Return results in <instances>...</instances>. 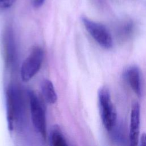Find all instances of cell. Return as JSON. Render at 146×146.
Returning <instances> with one entry per match:
<instances>
[{"mask_svg": "<svg viewBox=\"0 0 146 146\" xmlns=\"http://www.w3.org/2000/svg\"><path fill=\"white\" fill-rule=\"evenodd\" d=\"M41 91L45 100L49 104H54L58 99L57 94L52 82L44 79L41 84Z\"/></svg>", "mask_w": 146, "mask_h": 146, "instance_id": "9c48e42d", "label": "cell"}, {"mask_svg": "<svg viewBox=\"0 0 146 146\" xmlns=\"http://www.w3.org/2000/svg\"><path fill=\"white\" fill-rule=\"evenodd\" d=\"M98 102L102 123L106 129L110 131L115 125L117 113L112 102L110 93L106 87H101L98 91Z\"/></svg>", "mask_w": 146, "mask_h": 146, "instance_id": "3957f363", "label": "cell"}, {"mask_svg": "<svg viewBox=\"0 0 146 146\" xmlns=\"http://www.w3.org/2000/svg\"><path fill=\"white\" fill-rule=\"evenodd\" d=\"M3 41L5 60L6 62V64L9 66H11L15 60V49L13 33L10 29L8 28L5 31L3 34Z\"/></svg>", "mask_w": 146, "mask_h": 146, "instance_id": "ba28073f", "label": "cell"}, {"mask_svg": "<svg viewBox=\"0 0 146 146\" xmlns=\"http://www.w3.org/2000/svg\"><path fill=\"white\" fill-rule=\"evenodd\" d=\"M135 25L131 21H126L120 27L119 33L121 37L128 38L134 31Z\"/></svg>", "mask_w": 146, "mask_h": 146, "instance_id": "8fae6325", "label": "cell"}, {"mask_svg": "<svg viewBox=\"0 0 146 146\" xmlns=\"http://www.w3.org/2000/svg\"><path fill=\"white\" fill-rule=\"evenodd\" d=\"M46 0H34L33 1V6L34 7L38 9L44 3Z\"/></svg>", "mask_w": 146, "mask_h": 146, "instance_id": "4fadbf2b", "label": "cell"}, {"mask_svg": "<svg viewBox=\"0 0 146 146\" xmlns=\"http://www.w3.org/2000/svg\"><path fill=\"white\" fill-rule=\"evenodd\" d=\"M15 0H0V10L7 9L15 3Z\"/></svg>", "mask_w": 146, "mask_h": 146, "instance_id": "7c38bea8", "label": "cell"}, {"mask_svg": "<svg viewBox=\"0 0 146 146\" xmlns=\"http://www.w3.org/2000/svg\"><path fill=\"white\" fill-rule=\"evenodd\" d=\"M140 145L143 146H146V133H143L141 135L140 138Z\"/></svg>", "mask_w": 146, "mask_h": 146, "instance_id": "5bb4252c", "label": "cell"}, {"mask_svg": "<svg viewBox=\"0 0 146 146\" xmlns=\"http://www.w3.org/2000/svg\"><path fill=\"white\" fill-rule=\"evenodd\" d=\"M140 107L136 102L132 107L130 115V125L129 132V142L131 145H137L139 140Z\"/></svg>", "mask_w": 146, "mask_h": 146, "instance_id": "8992f818", "label": "cell"}, {"mask_svg": "<svg viewBox=\"0 0 146 146\" xmlns=\"http://www.w3.org/2000/svg\"><path fill=\"white\" fill-rule=\"evenodd\" d=\"M22 91L15 83L8 85L6 91V119L8 129H21L25 125L26 112L25 103Z\"/></svg>", "mask_w": 146, "mask_h": 146, "instance_id": "6da1fadb", "label": "cell"}, {"mask_svg": "<svg viewBox=\"0 0 146 146\" xmlns=\"http://www.w3.org/2000/svg\"><path fill=\"white\" fill-rule=\"evenodd\" d=\"M124 76L134 92L140 96L141 95V74L139 68L136 66L129 67L124 72Z\"/></svg>", "mask_w": 146, "mask_h": 146, "instance_id": "52a82bcc", "label": "cell"}, {"mask_svg": "<svg viewBox=\"0 0 146 146\" xmlns=\"http://www.w3.org/2000/svg\"><path fill=\"white\" fill-rule=\"evenodd\" d=\"M43 57V50L40 47L36 46L32 49L21 67L20 75L22 81L27 82L37 74L42 66Z\"/></svg>", "mask_w": 146, "mask_h": 146, "instance_id": "277c9868", "label": "cell"}, {"mask_svg": "<svg viewBox=\"0 0 146 146\" xmlns=\"http://www.w3.org/2000/svg\"><path fill=\"white\" fill-rule=\"evenodd\" d=\"M50 143L53 146H67V142L58 126L54 127L50 133Z\"/></svg>", "mask_w": 146, "mask_h": 146, "instance_id": "30bf717a", "label": "cell"}, {"mask_svg": "<svg viewBox=\"0 0 146 146\" xmlns=\"http://www.w3.org/2000/svg\"><path fill=\"white\" fill-rule=\"evenodd\" d=\"M81 21L89 34L100 46L108 49L112 47V36L103 25L95 22L85 16L81 17Z\"/></svg>", "mask_w": 146, "mask_h": 146, "instance_id": "5b68a950", "label": "cell"}, {"mask_svg": "<svg viewBox=\"0 0 146 146\" xmlns=\"http://www.w3.org/2000/svg\"><path fill=\"white\" fill-rule=\"evenodd\" d=\"M31 119L36 131L42 137L46 139L47 123L45 109L38 95L33 90L27 91Z\"/></svg>", "mask_w": 146, "mask_h": 146, "instance_id": "7a4b0ae2", "label": "cell"}]
</instances>
